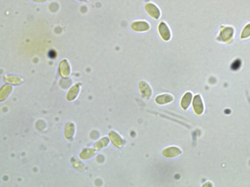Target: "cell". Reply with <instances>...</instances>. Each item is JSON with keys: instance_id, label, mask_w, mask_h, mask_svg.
<instances>
[{"instance_id": "1", "label": "cell", "mask_w": 250, "mask_h": 187, "mask_svg": "<svg viewBox=\"0 0 250 187\" xmlns=\"http://www.w3.org/2000/svg\"><path fill=\"white\" fill-rule=\"evenodd\" d=\"M158 31L162 38L165 41H168L171 38L170 30L164 22H160L158 26Z\"/></svg>"}, {"instance_id": "2", "label": "cell", "mask_w": 250, "mask_h": 187, "mask_svg": "<svg viewBox=\"0 0 250 187\" xmlns=\"http://www.w3.org/2000/svg\"><path fill=\"white\" fill-rule=\"evenodd\" d=\"M131 28L136 32H144L149 30L150 26L145 21H135L131 24Z\"/></svg>"}, {"instance_id": "3", "label": "cell", "mask_w": 250, "mask_h": 187, "mask_svg": "<svg viewBox=\"0 0 250 187\" xmlns=\"http://www.w3.org/2000/svg\"><path fill=\"white\" fill-rule=\"evenodd\" d=\"M146 10L150 15L155 19H158L160 16V11L155 5L152 3H147Z\"/></svg>"}, {"instance_id": "4", "label": "cell", "mask_w": 250, "mask_h": 187, "mask_svg": "<svg viewBox=\"0 0 250 187\" xmlns=\"http://www.w3.org/2000/svg\"><path fill=\"white\" fill-rule=\"evenodd\" d=\"M140 88L142 93H144V94L146 95L150 94V88L148 85H147V83L144 82H141L140 83Z\"/></svg>"}, {"instance_id": "5", "label": "cell", "mask_w": 250, "mask_h": 187, "mask_svg": "<svg viewBox=\"0 0 250 187\" xmlns=\"http://www.w3.org/2000/svg\"><path fill=\"white\" fill-rule=\"evenodd\" d=\"M192 95L190 93H187L185 95L182 100V103L185 105H188L190 103L191 100Z\"/></svg>"}, {"instance_id": "6", "label": "cell", "mask_w": 250, "mask_h": 187, "mask_svg": "<svg viewBox=\"0 0 250 187\" xmlns=\"http://www.w3.org/2000/svg\"><path fill=\"white\" fill-rule=\"evenodd\" d=\"M240 65H241V62L238 59V60H236V61H234L233 62L231 67H232V69L236 70L239 69Z\"/></svg>"}, {"instance_id": "7", "label": "cell", "mask_w": 250, "mask_h": 187, "mask_svg": "<svg viewBox=\"0 0 250 187\" xmlns=\"http://www.w3.org/2000/svg\"><path fill=\"white\" fill-rule=\"evenodd\" d=\"M48 56L50 57V58H52V59L55 58L56 56V52L54 50H50L49 53H48Z\"/></svg>"}]
</instances>
